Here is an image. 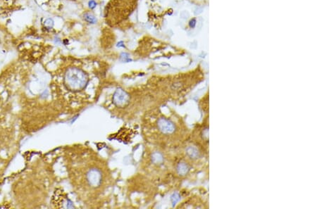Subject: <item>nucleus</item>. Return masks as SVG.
<instances>
[{"instance_id": "obj_1", "label": "nucleus", "mask_w": 317, "mask_h": 209, "mask_svg": "<svg viewBox=\"0 0 317 209\" xmlns=\"http://www.w3.org/2000/svg\"><path fill=\"white\" fill-rule=\"evenodd\" d=\"M89 78L86 73L81 69L72 67L66 70L64 76V83L70 92H81L86 87Z\"/></svg>"}, {"instance_id": "obj_2", "label": "nucleus", "mask_w": 317, "mask_h": 209, "mask_svg": "<svg viewBox=\"0 0 317 209\" xmlns=\"http://www.w3.org/2000/svg\"><path fill=\"white\" fill-rule=\"evenodd\" d=\"M130 100L129 94L122 88H117L112 97L114 104L118 108H125L129 104Z\"/></svg>"}, {"instance_id": "obj_3", "label": "nucleus", "mask_w": 317, "mask_h": 209, "mask_svg": "<svg viewBox=\"0 0 317 209\" xmlns=\"http://www.w3.org/2000/svg\"><path fill=\"white\" fill-rule=\"evenodd\" d=\"M86 179L91 187H98L102 181V172L97 168H92L87 172Z\"/></svg>"}, {"instance_id": "obj_4", "label": "nucleus", "mask_w": 317, "mask_h": 209, "mask_svg": "<svg viewBox=\"0 0 317 209\" xmlns=\"http://www.w3.org/2000/svg\"><path fill=\"white\" fill-rule=\"evenodd\" d=\"M157 127L158 130L163 134H165V135L172 134L175 132V130L174 124H173L171 120L164 118H160V119L158 120Z\"/></svg>"}, {"instance_id": "obj_5", "label": "nucleus", "mask_w": 317, "mask_h": 209, "mask_svg": "<svg viewBox=\"0 0 317 209\" xmlns=\"http://www.w3.org/2000/svg\"><path fill=\"white\" fill-rule=\"evenodd\" d=\"M177 172L181 176L186 175L189 171V166L186 163L181 162L178 164L176 168Z\"/></svg>"}, {"instance_id": "obj_6", "label": "nucleus", "mask_w": 317, "mask_h": 209, "mask_svg": "<svg viewBox=\"0 0 317 209\" xmlns=\"http://www.w3.org/2000/svg\"><path fill=\"white\" fill-rule=\"evenodd\" d=\"M186 153L188 156L192 159L197 158L200 156L199 150L195 147H192V146L188 147L186 149Z\"/></svg>"}, {"instance_id": "obj_7", "label": "nucleus", "mask_w": 317, "mask_h": 209, "mask_svg": "<svg viewBox=\"0 0 317 209\" xmlns=\"http://www.w3.org/2000/svg\"><path fill=\"white\" fill-rule=\"evenodd\" d=\"M151 159H152V161L154 163V164L159 165L161 164L164 161V156L160 152L158 151H155L153 154H152L151 156Z\"/></svg>"}, {"instance_id": "obj_8", "label": "nucleus", "mask_w": 317, "mask_h": 209, "mask_svg": "<svg viewBox=\"0 0 317 209\" xmlns=\"http://www.w3.org/2000/svg\"><path fill=\"white\" fill-rule=\"evenodd\" d=\"M83 18L84 19H85V21H87V23H91V24L96 23L97 21L96 17L90 13H85V14L83 15Z\"/></svg>"}, {"instance_id": "obj_9", "label": "nucleus", "mask_w": 317, "mask_h": 209, "mask_svg": "<svg viewBox=\"0 0 317 209\" xmlns=\"http://www.w3.org/2000/svg\"><path fill=\"white\" fill-rule=\"evenodd\" d=\"M181 199V197L180 195L178 194V193H174L171 196V202H172V205L173 206H174L175 204H176V203L178 202V201H179V200Z\"/></svg>"}, {"instance_id": "obj_10", "label": "nucleus", "mask_w": 317, "mask_h": 209, "mask_svg": "<svg viewBox=\"0 0 317 209\" xmlns=\"http://www.w3.org/2000/svg\"><path fill=\"white\" fill-rule=\"evenodd\" d=\"M44 25H45V26L47 29H51V28H53V26H54V21H53V20L51 18H47L45 20V23H44Z\"/></svg>"}, {"instance_id": "obj_11", "label": "nucleus", "mask_w": 317, "mask_h": 209, "mask_svg": "<svg viewBox=\"0 0 317 209\" xmlns=\"http://www.w3.org/2000/svg\"><path fill=\"white\" fill-rule=\"evenodd\" d=\"M88 6H89L90 8L92 9H95V7H97L96 1H95V0H90V1L89 2H88Z\"/></svg>"}, {"instance_id": "obj_12", "label": "nucleus", "mask_w": 317, "mask_h": 209, "mask_svg": "<svg viewBox=\"0 0 317 209\" xmlns=\"http://www.w3.org/2000/svg\"><path fill=\"white\" fill-rule=\"evenodd\" d=\"M189 26H190L191 28H194L196 26V19L192 18V20H190V23H189Z\"/></svg>"}]
</instances>
